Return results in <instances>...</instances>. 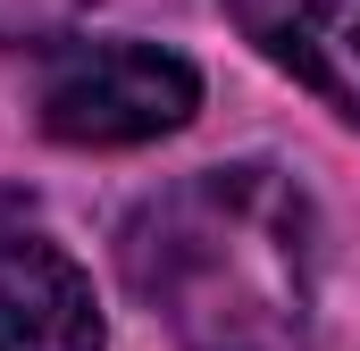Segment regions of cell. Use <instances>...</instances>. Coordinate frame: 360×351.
<instances>
[{
	"instance_id": "cell-1",
	"label": "cell",
	"mask_w": 360,
	"mask_h": 351,
	"mask_svg": "<svg viewBox=\"0 0 360 351\" xmlns=\"http://www.w3.org/2000/svg\"><path fill=\"white\" fill-rule=\"evenodd\" d=\"M117 267L176 351H310L319 335V209L269 159L143 192L117 226Z\"/></svg>"
},
{
	"instance_id": "cell-2",
	"label": "cell",
	"mask_w": 360,
	"mask_h": 351,
	"mask_svg": "<svg viewBox=\"0 0 360 351\" xmlns=\"http://www.w3.org/2000/svg\"><path fill=\"white\" fill-rule=\"evenodd\" d=\"M42 134L68 143V151H134V143H160L193 126L201 109V76L193 59L160 51V42H134V34H109V42H51L42 59Z\"/></svg>"
},
{
	"instance_id": "cell-3",
	"label": "cell",
	"mask_w": 360,
	"mask_h": 351,
	"mask_svg": "<svg viewBox=\"0 0 360 351\" xmlns=\"http://www.w3.org/2000/svg\"><path fill=\"white\" fill-rule=\"evenodd\" d=\"M101 301L34 201L0 192V351H101Z\"/></svg>"
},
{
	"instance_id": "cell-4",
	"label": "cell",
	"mask_w": 360,
	"mask_h": 351,
	"mask_svg": "<svg viewBox=\"0 0 360 351\" xmlns=\"http://www.w3.org/2000/svg\"><path fill=\"white\" fill-rule=\"evenodd\" d=\"M226 17L269 67L360 126V0H226Z\"/></svg>"
},
{
	"instance_id": "cell-5",
	"label": "cell",
	"mask_w": 360,
	"mask_h": 351,
	"mask_svg": "<svg viewBox=\"0 0 360 351\" xmlns=\"http://www.w3.org/2000/svg\"><path fill=\"white\" fill-rule=\"evenodd\" d=\"M92 0H0V42H59Z\"/></svg>"
}]
</instances>
